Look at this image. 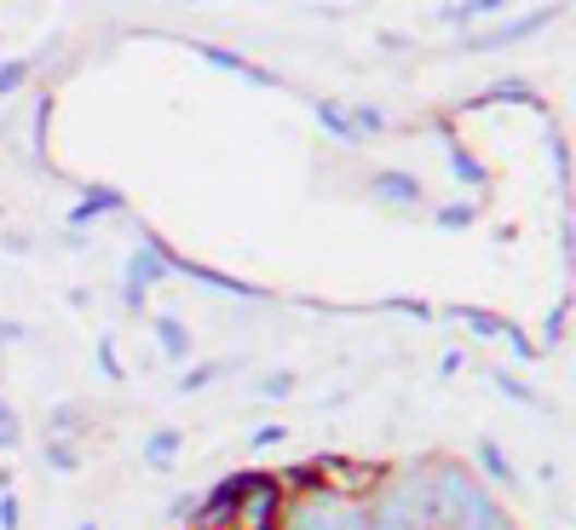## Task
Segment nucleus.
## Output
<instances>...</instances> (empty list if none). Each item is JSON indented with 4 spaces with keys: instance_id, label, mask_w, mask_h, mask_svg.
Instances as JSON below:
<instances>
[{
    "instance_id": "obj_1",
    "label": "nucleus",
    "mask_w": 576,
    "mask_h": 530,
    "mask_svg": "<svg viewBox=\"0 0 576 530\" xmlns=\"http://www.w3.org/2000/svg\"><path fill=\"white\" fill-rule=\"evenodd\" d=\"M168 277V260H161V237L156 231H139V249L128 260V277H121V300H128V312L139 317L144 300H151V289Z\"/></svg>"
},
{
    "instance_id": "obj_2",
    "label": "nucleus",
    "mask_w": 576,
    "mask_h": 530,
    "mask_svg": "<svg viewBox=\"0 0 576 530\" xmlns=\"http://www.w3.org/2000/svg\"><path fill=\"white\" fill-rule=\"evenodd\" d=\"M161 260H168V277H191V282H202V289H219V294H231V300H272L260 282H242L231 272H214V265H196V260L173 254L168 242H161Z\"/></svg>"
},
{
    "instance_id": "obj_3",
    "label": "nucleus",
    "mask_w": 576,
    "mask_h": 530,
    "mask_svg": "<svg viewBox=\"0 0 576 530\" xmlns=\"http://www.w3.org/2000/svg\"><path fill=\"white\" fill-rule=\"evenodd\" d=\"M548 24H553V7H537V12L513 17V24L490 29V35H467V40H461V52H502V47H513V40H530V35L548 29Z\"/></svg>"
},
{
    "instance_id": "obj_4",
    "label": "nucleus",
    "mask_w": 576,
    "mask_h": 530,
    "mask_svg": "<svg viewBox=\"0 0 576 530\" xmlns=\"http://www.w3.org/2000/svg\"><path fill=\"white\" fill-rule=\"evenodd\" d=\"M369 196L386 202V208H421V202H427L421 179H416V173H398V168H386V173L369 179Z\"/></svg>"
},
{
    "instance_id": "obj_5",
    "label": "nucleus",
    "mask_w": 576,
    "mask_h": 530,
    "mask_svg": "<svg viewBox=\"0 0 576 530\" xmlns=\"http://www.w3.org/2000/svg\"><path fill=\"white\" fill-rule=\"evenodd\" d=\"M196 52L208 58L214 70H225V75H242L249 87H277V75L265 70V64H254V58H242V52H231V47H208V40H196Z\"/></svg>"
},
{
    "instance_id": "obj_6",
    "label": "nucleus",
    "mask_w": 576,
    "mask_h": 530,
    "mask_svg": "<svg viewBox=\"0 0 576 530\" xmlns=\"http://www.w3.org/2000/svg\"><path fill=\"white\" fill-rule=\"evenodd\" d=\"M121 208H128V196H121L116 185H87V191H81V202L70 208V226L81 231V226H93L98 214H121Z\"/></svg>"
},
{
    "instance_id": "obj_7",
    "label": "nucleus",
    "mask_w": 576,
    "mask_h": 530,
    "mask_svg": "<svg viewBox=\"0 0 576 530\" xmlns=\"http://www.w3.org/2000/svg\"><path fill=\"white\" fill-rule=\"evenodd\" d=\"M472 456H479V467L502 484L507 496H519V484H525V479H519V467H513V461L502 456V444H496V438H479V444H472Z\"/></svg>"
},
{
    "instance_id": "obj_8",
    "label": "nucleus",
    "mask_w": 576,
    "mask_h": 530,
    "mask_svg": "<svg viewBox=\"0 0 576 530\" xmlns=\"http://www.w3.org/2000/svg\"><path fill=\"white\" fill-rule=\"evenodd\" d=\"M151 329H156V346H161V358H173V363H184L191 358V329L173 317V312H156L151 317Z\"/></svg>"
},
{
    "instance_id": "obj_9",
    "label": "nucleus",
    "mask_w": 576,
    "mask_h": 530,
    "mask_svg": "<svg viewBox=\"0 0 576 530\" xmlns=\"http://www.w3.org/2000/svg\"><path fill=\"white\" fill-rule=\"evenodd\" d=\"M179 450H184V433H179V426H156V433L144 438V461H151L156 473H168V467L179 461Z\"/></svg>"
},
{
    "instance_id": "obj_10",
    "label": "nucleus",
    "mask_w": 576,
    "mask_h": 530,
    "mask_svg": "<svg viewBox=\"0 0 576 530\" xmlns=\"http://www.w3.org/2000/svg\"><path fill=\"white\" fill-rule=\"evenodd\" d=\"M317 121H323V133L340 138V145H358V128H352V116H346L340 98H317Z\"/></svg>"
},
{
    "instance_id": "obj_11",
    "label": "nucleus",
    "mask_w": 576,
    "mask_h": 530,
    "mask_svg": "<svg viewBox=\"0 0 576 530\" xmlns=\"http://www.w3.org/2000/svg\"><path fill=\"white\" fill-rule=\"evenodd\" d=\"M47 467H52V473H81L87 456H81L75 438H47Z\"/></svg>"
},
{
    "instance_id": "obj_12",
    "label": "nucleus",
    "mask_w": 576,
    "mask_h": 530,
    "mask_svg": "<svg viewBox=\"0 0 576 530\" xmlns=\"http://www.w3.org/2000/svg\"><path fill=\"white\" fill-rule=\"evenodd\" d=\"M237 370V358H219V363H196V370H184L179 375V393H202V386H214L219 375H231Z\"/></svg>"
},
{
    "instance_id": "obj_13",
    "label": "nucleus",
    "mask_w": 576,
    "mask_h": 530,
    "mask_svg": "<svg viewBox=\"0 0 576 530\" xmlns=\"http://www.w3.org/2000/svg\"><path fill=\"white\" fill-rule=\"evenodd\" d=\"M461 323H467L472 335H484V340H502L513 317H490V312H479V305H461Z\"/></svg>"
},
{
    "instance_id": "obj_14",
    "label": "nucleus",
    "mask_w": 576,
    "mask_h": 530,
    "mask_svg": "<svg viewBox=\"0 0 576 530\" xmlns=\"http://www.w3.org/2000/svg\"><path fill=\"white\" fill-rule=\"evenodd\" d=\"M346 116H352L358 138H381L386 133V110H375V105H346Z\"/></svg>"
},
{
    "instance_id": "obj_15",
    "label": "nucleus",
    "mask_w": 576,
    "mask_h": 530,
    "mask_svg": "<svg viewBox=\"0 0 576 530\" xmlns=\"http://www.w3.org/2000/svg\"><path fill=\"white\" fill-rule=\"evenodd\" d=\"M449 161H456V179H467V185H484V179H490V173H484V161L472 156L467 145H456V138H449Z\"/></svg>"
},
{
    "instance_id": "obj_16",
    "label": "nucleus",
    "mask_w": 576,
    "mask_h": 530,
    "mask_svg": "<svg viewBox=\"0 0 576 530\" xmlns=\"http://www.w3.org/2000/svg\"><path fill=\"white\" fill-rule=\"evenodd\" d=\"M507 0H461V7H444L439 17L444 24H467V17H484V12H502Z\"/></svg>"
},
{
    "instance_id": "obj_17",
    "label": "nucleus",
    "mask_w": 576,
    "mask_h": 530,
    "mask_svg": "<svg viewBox=\"0 0 576 530\" xmlns=\"http://www.w3.org/2000/svg\"><path fill=\"white\" fill-rule=\"evenodd\" d=\"M496 386H502V393H507L513 403H530V410H542V393H537V386H525L519 375H507V370H496Z\"/></svg>"
},
{
    "instance_id": "obj_18",
    "label": "nucleus",
    "mask_w": 576,
    "mask_h": 530,
    "mask_svg": "<svg viewBox=\"0 0 576 530\" xmlns=\"http://www.w3.org/2000/svg\"><path fill=\"white\" fill-rule=\"evenodd\" d=\"M29 70H35V58H7V64H0V98L24 87V81H29Z\"/></svg>"
},
{
    "instance_id": "obj_19",
    "label": "nucleus",
    "mask_w": 576,
    "mask_h": 530,
    "mask_svg": "<svg viewBox=\"0 0 576 530\" xmlns=\"http://www.w3.org/2000/svg\"><path fill=\"white\" fill-rule=\"evenodd\" d=\"M565 323H571V294H565V300L542 317V340H548V346H565Z\"/></svg>"
},
{
    "instance_id": "obj_20",
    "label": "nucleus",
    "mask_w": 576,
    "mask_h": 530,
    "mask_svg": "<svg viewBox=\"0 0 576 530\" xmlns=\"http://www.w3.org/2000/svg\"><path fill=\"white\" fill-rule=\"evenodd\" d=\"M472 219H479V208H472V202H456V208H439L432 226H439V231H467Z\"/></svg>"
},
{
    "instance_id": "obj_21",
    "label": "nucleus",
    "mask_w": 576,
    "mask_h": 530,
    "mask_svg": "<svg viewBox=\"0 0 576 530\" xmlns=\"http://www.w3.org/2000/svg\"><path fill=\"white\" fill-rule=\"evenodd\" d=\"M52 438H70V433H81V410H75V403H64V410H52Z\"/></svg>"
},
{
    "instance_id": "obj_22",
    "label": "nucleus",
    "mask_w": 576,
    "mask_h": 530,
    "mask_svg": "<svg viewBox=\"0 0 576 530\" xmlns=\"http://www.w3.org/2000/svg\"><path fill=\"white\" fill-rule=\"evenodd\" d=\"M17 438H24V426H17L12 403H0V450H17Z\"/></svg>"
},
{
    "instance_id": "obj_23",
    "label": "nucleus",
    "mask_w": 576,
    "mask_h": 530,
    "mask_svg": "<svg viewBox=\"0 0 576 530\" xmlns=\"http://www.w3.org/2000/svg\"><path fill=\"white\" fill-rule=\"evenodd\" d=\"M0 530H24V507L12 491H0Z\"/></svg>"
},
{
    "instance_id": "obj_24",
    "label": "nucleus",
    "mask_w": 576,
    "mask_h": 530,
    "mask_svg": "<svg viewBox=\"0 0 576 530\" xmlns=\"http://www.w3.org/2000/svg\"><path fill=\"white\" fill-rule=\"evenodd\" d=\"M98 370H105L110 381H121V375H128V370L116 363V340H110V335H98Z\"/></svg>"
},
{
    "instance_id": "obj_25",
    "label": "nucleus",
    "mask_w": 576,
    "mask_h": 530,
    "mask_svg": "<svg viewBox=\"0 0 576 530\" xmlns=\"http://www.w3.org/2000/svg\"><path fill=\"white\" fill-rule=\"evenodd\" d=\"M288 393H295V375H288V370H277V375L260 381V398H288Z\"/></svg>"
},
{
    "instance_id": "obj_26",
    "label": "nucleus",
    "mask_w": 576,
    "mask_h": 530,
    "mask_svg": "<svg viewBox=\"0 0 576 530\" xmlns=\"http://www.w3.org/2000/svg\"><path fill=\"white\" fill-rule=\"evenodd\" d=\"M393 305H398V312H409V317H432L427 300H393Z\"/></svg>"
},
{
    "instance_id": "obj_27",
    "label": "nucleus",
    "mask_w": 576,
    "mask_h": 530,
    "mask_svg": "<svg viewBox=\"0 0 576 530\" xmlns=\"http://www.w3.org/2000/svg\"><path fill=\"white\" fill-rule=\"evenodd\" d=\"M288 433H283V426H260V433H254V444H260V450H265V444H283Z\"/></svg>"
},
{
    "instance_id": "obj_28",
    "label": "nucleus",
    "mask_w": 576,
    "mask_h": 530,
    "mask_svg": "<svg viewBox=\"0 0 576 530\" xmlns=\"http://www.w3.org/2000/svg\"><path fill=\"white\" fill-rule=\"evenodd\" d=\"M0 340H24V323H0Z\"/></svg>"
},
{
    "instance_id": "obj_29",
    "label": "nucleus",
    "mask_w": 576,
    "mask_h": 530,
    "mask_svg": "<svg viewBox=\"0 0 576 530\" xmlns=\"http://www.w3.org/2000/svg\"><path fill=\"white\" fill-rule=\"evenodd\" d=\"M75 530H98V525H93V519H81V525H75Z\"/></svg>"
}]
</instances>
